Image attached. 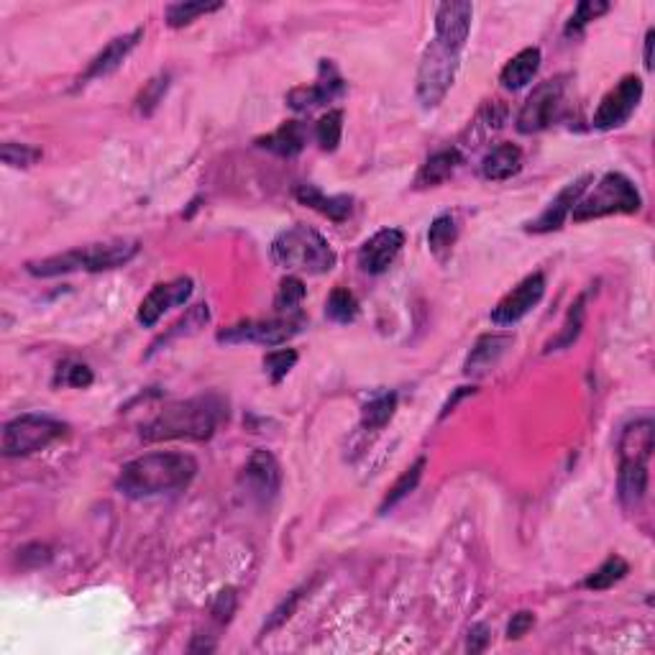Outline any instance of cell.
Wrapping results in <instances>:
<instances>
[{
  "instance_id": "cell-1",
  "label": "cell",
  "mask_w": 655,
  "mask_h": 655,
  "mask_svg": "<svg viewBox=\"0 0 655 655\" xmlns=\"http://www.w3.org/2000/svg\"><path fill=\"white\" fill-rule=\"evenodd\" d=\"M198 476V461L190 453L154 451L128 461L116 479V489L128 499H149L182 492Z\"/></svg>"
},
{
  "instance_id": "cell-2",
  "label": "cell",
  "mask_w": 655,
  "mask_h": 655,
  "mask_svg": "<svg viewBox=\"0 0 655 655\" xmlns=\"http://www.w3.org/2000/svg\"><path fill=\"white\" fill-rule=\"evenodd\" d=\"M228 418V402L218 395H200L172 402L157 418L141 428L146 443L162 441H210L218 425Z\"/></svg>"
},
{
  "instance_id": "cell-3",
  "label": "cell",
  "mask_w": 655,
  "mask_h": 655,
  "mask_svg": "<svg viewBox=\"0 0 655 655\" xmlns=\"http://www.w3.org/2000/svg\"><path fill=\"white\" fill-rule=\"evenodd\" d=\"M139 254V241H108V244H90L64 254L47 256V259L29 261L26 272L34 277H59L72 272H108L118 269Z\"/></svg>"
},
{
  "instance_id": "cell-4",
  "label": "cell",
  "mask_w": 655,
  "mask_h": 655,
  "mask_svg": "<svg viewBox=\"0 0 655 655\" xmlns=\"http://www.w3.org/2000/svg\"><path fill=\"white\" fill-rule=\"evenodd\" d=\"M272 259L277 267L287 269V272L328 274L336 267L338 256L323 238V233L297 223L274 238Z\"/></svg>"
},
{
  "instance_id": "cell-5",
  "label": "cell",
  "mask_w": 655,
  "mask_h": 655,
  "mask_svg": "<svg viewBox=\"0 0 655 655\" xmlns=\"http://www.w3.org/2000/svg\"><path fill=\"white\" fill-rule=\"evenodd\" d=\"M640 208H643V198L635 182L622 172H607L592 192H584V198L576 203L571 215H574V223H586L607 218V215L638 213Z\"/></svg>"
},
{
  "instance_id": "cell-6",
  "label": "cell",
  "mask_w": 655,
  "mask_h": 655,
  "mask_svg": "<svg viewBox=\"0 0 655 655\" xmlns=\"http://www.w3.org/2000/svg\"><path fill=\"white\" fill-rule=\"evenodd\" d=\"M458 67H461V52L458 49L446 47L438 39L430 41L423 52V59H420L418 82H415L418 100L423 103V108H435V105H441L446 100L448 90H451L453 80L458 75Z\"/></svg>"
},
{
  "instance_id": "cell-7",
  "label": "cell",
  "mask_w": 655,
  "mask_h": 655,
  "mask_svg": "<svg viewBox=\"0 0 655 655\" xmlns=\"http://www.w3.org/2000/svg\"><path fill=\"white\" fill-rule=\"evenodd\" d=\"M67 433V425L59 420L47 418V415H21L6 423L3 428V456L18 458V456H31L36 451H44L59 441Z\"/></svg>"
},
{
  "instance_id": "cell-8",
  "label": "cell",
  "mask_w": 655,
  "mask_h": 655,
  "mask_svg": "<svg viewBox=\"0 0 655 655\" xmlns=\"http://www.w3.org/2000/svg\"><path fill=\"white\" fill-rule=\"evenodd\" d=\"M308 328V318L302 313H290V315H279V318L272 320H244V323H236L226 331H218V343H226V346H236V343H256V346H282V343L292 341L295 336H300L302 331Z\"/></svg>"
},
{
  "instance_id": "cell-9",
  "label": "cell",
  "mask_w": 655,
  "mask_h": 655,
  "mask_svg": "<svg viewBox=\"0 0 655 655\" xmlns=\"http://www.w3.org/2000/svg\"><path fill=\"white\" fill-rule=\"evenodd\" d=\"M643 93L645 85L638 75L622 77L615 85V90H609L602 98V103H599L597 111H594L592 126L597 128V131H612V128L625 126L632 113L638 111Z\"/></svg>"
},
{
  "instance_id": "cell-10",
  "label": "cell",
  "mask_w": 655,
  "mask_h": 655,
  "mask_svg": "<svg viewBox=\"0 0 655 655\" xmlns=\"http://www.w3.org/2000/svg\"><path fill=\"white\" fill-rule=\"evenodd\" d=\"M563 77L556 80H545L535 87L528 100L522 103L520 113H517V131L525 136H533L545 131L558 116V108L563 103Z\"/></svg>"
},
{
  "instance_id": "cell-11",
  "label": "cell",
  "mask_w": 655,
  "mask_h": 655,
  "mask_svg": "<svg viewBox=\"0 0 655 655\" xmlns=\"http://www.w3.org/2000/svg\"><path fill=\"white\" fill-rule=\"evenodd\" d=\"M343 93H346V80L341 77L336 64H333L331 59H320L315 85L292 87L290 93H287V105L297 113H308L320 108V105L333 103V100L341 98Z\"/></svg>"
},
{
  "instance_id": "cell-12",
  "label": "cell",
  "mask_w": 655,
  "mask_h": 655,
  "mask_svg": "<svg viewBox=\"0 0 655 655\" xmlns=\"http://www.w3.org/2000/svg\"><path fill=\"white\" fill-rule=\"evenodd\" d=\"M545 295V274L543 272H533L528 277L522 279L520 285L505 295L502 300L497 302V308L492 310V323L499 325V328H507V325H517L525 315L533 313L535 308L540 305Z\"/></svg>"
},
{
  "instance_id": "cell-13",
  "label": "cell",
  "mask_w": 655,
  "mask_h": 655,
  "mask_svg": "<svg viewBox=\"0 0 655 655\" xmlns=\"http://www.w3.org/2000/svg\"><path fill=\"white\" fill-rule=\"evenodd\" d=\"M241 484H244L246 494H249V499H254L256 505H269L279 494V487H282L279 461L267 448H256L249 456V461H246Z\"/></svg>"
},
{
  "instance_id": "cell-14",
  "label": "cell",
  "mask_w": 655,
  "mask_h": 655,
  "mask_svg": "<svg viewBox=\"0 0 655 655\" xmlns=\"http://www.w3.org/2000/svg\"><path fill=\"white\" fill-rule=\"evenodd\" d=\"M192 295V279L190 277H177L174 282H167V285H154L149 295L141 300L139 305V323L144 328H154L159 320L164 318V313H169L172 308H180L190 300Z\"/></svg>"
},
{
  "instance_id": "cell-15",
  "label": "cell",
  "mask_w": 655,
  "mask_h": 655,
  "mask_svg": "<svg viewBox=\"0 0 655 655\" xmlns=\"http://www.w3.org/2000/svg\"><path fill=\"white\" fill-rule=\"evenodd\" d=\"M592 182H594L592 174H584V177H579V180L569 182V185L563 187V190L558 192L556 198L548 203V208H545L543 213L535 218V221H530L528 226H525V231H530V233H553V231H558V228L566 223V218L574 213L576 203L584 198V192L589 190V185H592Z\"/></svg>"
},
{
  "instance_id": "cell-16",
  "label": "cell",
  "mask_w": 655,
  "mask_h": 655,
  "mask_svg": "<svg viewBox=\"0 0 655 655\" xmlns=\"http://www.w3.org/2000/svg\"><path fill=\"white\" fill-rule=\"evenodd\" d=\"M471 18H474V6L464 0H451L441 3L435 11V39L451 49H464L471 34Z\"/></svg>"
},
{
  "instance_id": "cell-17",
  "label": "cell",
  "mask_w": 655,
  "mask_h": 655,
  "mask_svg": "<svg viewBox=\"0 0 655 655\" xmlns=\"http://www.w3.org/2000/svg\"><path fill=\"white\" fill-rule=\"evenodd\" d=\"M402 246H405V233L400 228H382V231H377L359 249L361 272L384 274L392 267V261L400 256Z\"/></svg>"
},
{
  "instance_id": "cell-18",
  "label": "cell",
  "mask_w": 655,
  "mask_h": 655,
  "mask_svg": "<svg viewBox=\"0 0 655 655\" xmlns=\"http://www.w3.org/2000/svg\"><path fill=\"white\" fill-rule=\"evenodd\" d=\"M141 39H144V29H134L131 34L116 36L111 44H105L103 52H100L98 57L93 59V62L87 64L85 75H80L77 85H87V82L113 75V72H116L123 62H126L128 54H131L136 47H139Z\"/></svg>"
},
{
  "instance_id": "cell-19",
  "label": "cell",
  "mask_w": 655,
  "mask_h": 655,
  "mask_svg": "<svg viewBox=\"0 0 655 655\" xmlns=\"http://www.w3.org/2000/svg\"><path fill=\"white\" fill-rule=\"evenodd\" d=\"M512 341H515V336H510V333H487V336L479 338L464 361L466 377L479 379L484 377V374H489V371L499 364V359L507 354V348L512 346Z\"/></svg>"
},
{
  "instance_id": "cell-20",
  "label": "cell",
  "mask_w": 655,
  "mask_h": 655,
  "mask_svg": "<svg viewBox=\"0 0 655 655\" xmlns=\"http://www.w3.org/2000/svg\"><path fill=\"white\" fill-rule=\"evenodd\" d=\"M655 448V423L650 418H635L622 428L620 443V461H640L648 464Z\"/></svg>"
},
{
  "instance_id": "cell-21",
  "label": "cell",
  "mask_w": 655,
  "mask_h": 655,
  "mask_svg": "<svg viewBox=\"0 0 655 655\" xmlns=\"http://www.w3.org/2000/svg\"><path fill=\"white\" fill-rule=\"evenodd\" d=\"M308 141H310L308 123L285 121L282 126L277 128V131H272V134L256 139V146H259V149L272 151V154H277V157H282V159H295V157H300L302 149L308 146Z\"/></svg>"
},
{
  "instance_id": "cell-22",
  "label": "cell",
  "mask_w": 655,
  "mask_h": 655,
  "mask_svg": "<svg viewBox=\"0 0 655 655\" xmlns=\"http://www.w3.org/2000/svg\"><path fill=\"white\" fill-rule=\"evenodd\" d=\"M295 198L300 205L318 210L320 215H325L333 223H343L351 215V210H354V198H348V195H325L315 185H297Z\"/></svg>"
},
{
  "instance_id": "cell-23",
  "label": "cell",
  "mask_w": 655,
  "mask_h": 655,
  "mask_svg": "<svg viewBox=\"0 0 655 655\" xmlns=\"http://www.w3.org/2000/svg\"><path fill=\"white\" fill-rule=\"evenodd\" d=\"M648 494V464L640 461H620L617 474V497L625 510H638Z\"/></svg>"
},
{
  "instance_id": "cell-24",
  "label": "cell",
  "mask_w": 655,
  "mask_h": 655,
  "mask_svg": "<svg viewBox=\"0 0 655 655\" xmlns=\"http://www.w3.org/2000/svg\"><path fill=\"white\" fill-rule=\"evenodd\" d=\"M522 169V151L515 144H497L484 154L482 177L489 182H502L515 177Z\"/></svg>"
},
{
  "instance_id": "cell-25",
  "label": "cell",
  "mask_w": 655,
  "mask_h": 655,
  "mask_svg": "<svg viewBox=\"0 0 655 655\" xmlns=\"http://www.w3.org/2000/svg\"><path fill=\"white\" fill-rule=\"evenodd\" d=\"M461 164H464V154H461L456 146L435 151V154H430V157L425 159L423 167H420L418 177H415V187L443 185L448 177H453V172H456Z\"/></svg>"
},
{
  "instance_id": "cell-26",
  "label": "cell",
  "mask_w": 655,
  "mask_h": 655,
  "mask_svg": "<svg viewBox=\"0 0 655 655\" xmlns=\"http://www.w3.org/2000/svg\"><path fill=\"white\" fill-rule=\"evenodd\" d=\"M540 59H543V54H540L538 47H528L517 52L515 57L505 64L502 75H499L502 87L515 93V90H522L525 85H530L540 70Z\"/></svg>"
},
{
  "instance_id": "cell-27",
  "label": "cell",
  "mask_w": 655,
  "mask_h": 655,
  "mask_svg": "<svg viewBox=\"0 0 655 655\" xmlns=\"http://www.w3.org/2000/svg\"><path fill=\"white\" fill-rule=\"evenodd\" d=\"M425 466H428V458L420 456L418 461H415V464L407 466V469L402 471L400 479H397V482L392 484V487H389V492L384 494L382 505H379V515H387L389 510H395V507L400 505L402 499L410 497V494L415 492V489H418L420 479H423Z\"/></svg>"
},
{
  "instance_id": "cell-28",
  "label": "cell",
  "mask_w": 655,
  "mask_h": 655,
  "mask_svg": "<svg viewBox=\"0 0 655 655\" xmlns=\"http://www.w3.org/2000/svg\"><path fill=\"white\" fill-rule=\"evenodd\" d=\"M456 241H458L456 218H453L451 213L435 215L433 223H430V228H428L430 254H433L438 261H446L448 256H451Z\"/></svg>"
},
{
  "instance_id": "cell-29",
  "label": "cell",
  "mask_w": 655,
  "mask_h": 655,
  "mask_svg": "<svg viewBox=\"0 0 655 655\" xmlns=\"http://www.w3.org/2000/svg\"><path fill=\"white\" fill-rule=\"evenodd\" d=\"M584 318H586V295H581L579 300L571 305L569 315H566V320H563L558 336L545 343V354H553V351H563V348L574 346L581 336V328H584Z\"/></svg>"
},
{
  "instance_id": "cell-30",
  "label": "cell",
  "mask_w": 655,
  "mask_h": 655,
  "mask_svg": "<svg viewBox=\"0 0 655 655\" xmlns=\"http://www.w3.org/2000/svg\"><path fill=\"white\" fill-rule=\"evenodd\" d=\"M397 410V392H379L361 407V428L364 430H382L389 420L395 418Z\"/></svg>"
},
{
  "instance_id": "cell-31",
  "label": "cell",
  "mask_w": 655,
  "mask_h": 655,
  "mask_svg": "<svg viewBox=\"0 0 655 655\" xmlns=\"http://www.w3.org/2000/svg\"><path fill=\"white\" fill-rule=\"evenodd\" d=\"M208 320H210V310H208V305H205V302H200V305H192V308L187 310V313L182 315V318L177 320V323H174L172 328H169V331L164 333V336L159 338L157 343H154V346H151V354H157L159 348L167 346L172 338L192 336V333H198L200 328H205V323H208Z\"/></svg>"
},
{
  "instance_id": "cell-32",
  "label": "cell",
  "mask_w": 655,
  "mask_h": 655,
  "mask_svg": "<svg viewBox=\"0 0 655 655\" xmlns=\"http://www.w3.org/2000/svg\"><path fill=\"white\" fill-rule=\"evenodd\" d=\"M627 574H630V563L622 556H609L597 571L586 576L584 589H589V592H607L615 584H620Z\"/></svg>"
},
{
  "instance_id": "cell-33",
  "label": "cell",
  "mask_w": 655,
  "mask_h": 655,
  "mask_svg": "<svg viewBox=\"0 0 655 655\" xmlns=\"http://www.w3.org/2000/svg\"><path fill=\"white\" fill-rule=\"evenodd\" d=\"M325 318L338 325L354 323L359 318V300L354 297V292H348L346 287H336L325 302Z\"/></svg>"
},
{
  "instance_id": "cell-34",
  "label": "cell",
  "mask_w": 655,
  "mask_h": 655,
  "mask_svg": "<svg viewBox=\"0 0 655 655\" xmlns=\"http://www.w3.org/2000/svg\"><path fill=\"white\" fill-rule=\"evenodd\" d=\"M305 295H308V290H305V282L300 277H285L279 282L277 297H274V310L285 315L300 313Z\"/></svg>"
},
{
  "instance_id": "cell-35",
  "label": "cell",
  "mask_w": 655,
  "mask_h": 655,
  "mask_svg": "<svg viewBox=\"0 0 655 655\" xmlns=\"http://www.w3.org/2000/svg\"><path fill=\"white\" fill-rule=\"evenodd\" d=\"M221 8L223 3H172L167 13H164V18H167V24L172 29H182V26L192 24L195 18L208 16V13L221 11Z\"/></svg>"
},
{
  "instance_id": "cell-36",
  "label": "cell",
  "mask_w": 655,
  "mask_h": 655,
  "mask_svg": "<svg viewBox=\"0 0 655 655\" xmlns=\"http://www.w3.org/2000/svg\"><path fill=\"white\" fill-rule=\"evenodd\" d=\"M343 136V111L333 108L325 113L318 123H315V139H318L320 149L323 151H336L341 144Z\"/></svg>"
},
{
  "instance_id": "cell-37",
  "label": "cell",
  "mask_w": 655,
  "mask_h": 655,
  "mask_svg": "<svg viewBox=\"0 0 655 655\" xmlns=\"http://www.w3.org/2000/svg\"><path fill=\"white\" fill-rule=\"evenodd\" d=\"M95 382L93 369L87 364H80V361H64L59 364L57 377H54V387H75V389H87Z\"/></svg>"
},
{
  "instance_id": "cell-38",
  "label": "cell",
  "mask_w": 655,
  "mask_h": 655,
  "mask_svg": "<svg viewBox=\"0 0 655 655\" xmlns=\"http://www.w3.org/2000/svg\"><path fill=\"white\" fill-rule=\"evenodd\" d=\"M609 11V3H602V0H581L579 6H576L574 16L569 18V24H566V36H579L586 26L597 21L599 16Z\"/></svg>"
},
{
  "instance_id": "cell-39",
  "label": "cell",
  "mask_w": 655,
  "mask_h": 655,
  "mask_svg": "<svg viewBox=\"0 0 655 655\" xmlns=\"http://www.w3.org/2000/svg\"><path fill=\"white\" fill-rule=\"evenodd\" d=\"M297 359H300V356H297L295 348H277V351H269L261 364H264V371L272 377V382L279 384L295 369Z\"/></svg>"
},
{
  "instance_id": "cell-40",
  "label": "cell",
  "mask_w": 655,
  "mask_h": 655,
  "mask_svg": "<svg viewBox=\"0 0 655 655\" xmlns=\"http://www.w3.org/2000/svg\"><path fill=\"white\" fill-rule=\"evenodd\" d=\"M0 157H3V162H6L8 167L26 169V167H34V164L39 162L41 149H36V146H31V144H16V141H6V144L0 146Z\"/></svg>"
},
{
  "instance_id": "cell-41",
  "label": "cell",
  "mask_w": 655,
  "mask_h": 655,
  "mask_svg": "<svg viewBox=\"0 0 655 655\" xmlns=\"http://www.w3.org/2000/svg\"><path fill=\"white\" fill-rule=\"evenodd\" d=\"M302 592H305V589H295V592L287 594V599H282V602L272 609V615L267 617V622H264V627H261V635H272L274 630H279V627L285 625V622L295 615L297 604H300L302 599Z\"/></svg>"
},
{
  "instance_id": "cell-42",
  "label": "cell",
  "mask_w": 655,
  "mask_h": 655,
  "mask_svg": "<svg viewBox=\"0 0 655 655\" xmlns=\"http://www.w3.org/2000/svg\"><path fill=\"white\" fill-rule=\"evenodd\" d=\"M167 87H169V75H159L154 77V80L146 82L144 93H141L139 100H136V108H139L141 116H151V113H154V108L162 103Z\"/></svg>"
},
{
  "instance_id": "cell-43",
  "label": "cell",
  "mask_w": 655,
  "mask_h": 655,
  "mask_svg": "<svg viewBox=\"0 0 655 655\" xmlns=\"http://www.w3.org/2000/svg\"><path fill=\"white\" fill-rule=\"evenodd\" d=\"M236 609H238V592L233 589V586H226V589H221V592L215 594L210 615H213V620L218 622V625H228V622L233 620V615H236Z\"/></svg>"
},
{
  "instance_id": "cell-44",
  "label": "cell",
  "mask_w": 655,
  "mask_h": 655,
  "mask_svg": "<svg viewBox=\"0 0 655 655\" xmlns=\"http://www.w3.org/2000/svg\"><path fill=\"white\" fill-rule=\"evenodd\" d=\"M18 561L24 563L26 569H39V566H47V563L52 561V548L44 543H31L18 551Z\"/></svg>"
},
{
  "instance_id": "cell-45",
  "label": "cell",
  "mask_w": 655,
  "mask_h": 655,
  "mask_svg": "<svg viewBox=\"0 0 655 655\" xmlns=\"http://www.w3.org/2000/svg\"><path fill=\"white\" fill-rule=\"evenodd\" d=\"M535 625V615L533 612H528V609H522V612H517V615H512L510 625H507V638L510 640H520L522 635H528L530 627Z\"/></svg>"
},
{
  "instance_id": "cell-46",
  "label": "cell",
  "mask_w": 655,
  "mask_h": 655,
  "mask_svg": "<svg viewBox=\"0 0 655 655\" xmlns=\"http://www.w3.org/2000/svg\"><path fill=\"white\" fill-rule=\"evenodd\" d=\"M489 640H492V632H489V627L474 625L469 630V643H466V648H469V653H484L489 645Z\"/></svg>"
},
{
  "instance_id": "cell-47",
  "label": "cell",
  "mask_w": 655,
  "mask_h": 655,
  "mask_svg": "<svg viewBox=\"0 0 655 655\" xmlns=\"http://www.w3.org/2000/svg\"><path fill=\"white\" fill-rule=\"evenodd\" d=\"M474 392H476V387H458V389H453V395L446 400V405H443V410H441V415H438V418L446 420L448 415H451V412L456 410L458 402L466 400V397H471V395H474Z\"/></svg>"
},
{
  "instance_id": "cell-48",
  "label": "cell",
  "mask_w": 655,
  "mask_h": 655,
  "mask_svg": "<svg viewBox=\"0 0 655 655\" xmlns=\"http://www.w3.org/2000/svg\"><path fill=\"white\" fill-rule=\"evenodd\" d=\"M653 39H655V31L650 29L648 34H645V70H653Z\"/></svg>"
},
{
  "instance_id": "cell-49",
  "label": "cell",
  "mask_w": 655,
  "mask_h": 655,
  "mask_svg": "<svg viewBox=\"0 0 655 655\" xmlns=\"http://www.w3.org/2000/svg\"><path fill=\"white\" fill-rule=\"evenodd\" d=\"M215 650V643H208V640H200V635L195 638V643L190 645V653H210Z\"/></svg>"
}]
</instances>
